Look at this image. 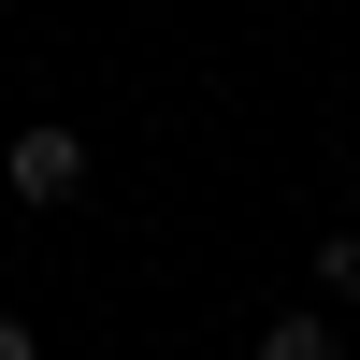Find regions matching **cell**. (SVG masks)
I'll return each mask as SVG.
<instances>
[{
  "label": "cell",
  "mask_w": 360,
  "mask_h": 360,
  "mask_svg": "<svg viewBox=\"0 0 360 360\" xmlns=\"http://www.w3.org/2000/svg\"><path fill=\"white\" fill-rule=\"evenodd\" d=\"M245 360H346V332H332L317 303H288V317H259V346H245Z\"/></svg>",
  "instance_id": "cell-2"
},
{
  "label": "cell",
  "mask_w": 360,
  "mask_h": 360,
  "mask_svg": "<svg viewBox=\"0 0 360 360\" xmlns=\"http://www.w3.org/2000/svg\"><path fill=\"white\" fill-rule=\"evenodd\" d=\"M0 360H44V332H29V317H0Z\"/></svg>",
  "instance_id": "cell-4"
},
{
  "label": "cell",
  "mask_w": 360,
  "mask_h": 360,
  "mask_svg": "<svg viewBox=\"0 0 360 360\" xmlns=\"http://www.w3.org/2000/svg\"><path fill=\"white\" fill-rule=\"evenodd\" d=\"M317 288H332V303H360V231H317Z\"/></svg>",
  "instance_id": "cell-3"
},
{
  "label": "cell",
  "mask_w": 360,
  "mask_h": 360,
  "mask_svg": "<svg viewBox=\"0 0 360 360\" xmlns=\"http://www.w3.org/2000/svg\"><path fill=\"white\" fill-rule=\"evenodd\" d=\"M0 188H15V202H44V217H58V202L86 188V130H58V115H44V130H15V159H0Z\"/></svg>",
  "instance_id": "cell-1"
}]
</instances>
